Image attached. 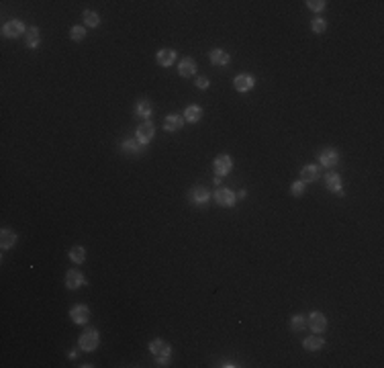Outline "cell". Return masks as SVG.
Listing matches in <instances>:
<instances>
[{
  "label": "cell",
  "instance_id": "obj_5",
  "mask_svg": "<svg viewBox=\"0 0 384 368\" xmlns=\"http://www.w3.org/2000/svg\"><path fill=\"white\" fill-rule=\"evenodd\" d=\"M135 139L145 147L149 141L154 139V135H156V127H154V123L152 121H143L139 127H137V131H135Z\"/></svg>",
  "mask_w": 384,
  "mask_h": 368
},
{
  "label": "cell",
  "instance_id": "obj_31",
  "mask_svg": "<svg viewBox=\"0 0 384 368\" xmlns=\"http://www.w3.org/2000/svg\"><path fill=\"white\" fill-rule=\"evenodd\" d=\"M307 6H309L311 10H315V12L325 10V2H323V0H307Z\"/></svg>",
  "mask_w": 384,
  "mask_h": 368
},
{
  "label": "cell",
  "instance_id": "obj_20",
  "mask_svg": "<svg viewBox=\"0 0 384 368\" xmlns=\"http://www.w3.org/2000/svg\"><path fill=\"white\" fill-rule=\"evenodd\" d=\"M303 346H305V350H309V352H317V350H321L323 346H325V340H323L321 336H319V334H315V336L305 338Z\"/></svg>",
  "mask_w": 384,
  "mask_h": 368
},
{
  "label": "cell",
  "instance_id": "obj_21",
  "mask_svg": "<svg viewBox=\"0 0 384 368\" xmlns=\"http://www.w3.org/2000/svg\"><path fill=\"white\" fill-rule=\"evenodd\" d=\"M152 113H154L152 102H149L147 98L137 100V104H135V115H137V117H141V119H149V117H152Z\"/></svg>",
  "mask_w": 384,
  "mask_h": 368
},
{
  "label": "cell",
  "instance_id": "obj_19",
  "mask_svg": "<svg viewBox=\"0 0 384 368\" xmlns=\"http://www.w3.org/2000/svg\"><path fill=\"white\" fill-rule=\"evenodd\" d=\"M16 244V233L12 231V229H2L0 231V248L2 250H10L12 246Z\"/></svg>",
  "mask_w": 384,
  "mask_h": 368
},
{
  "label": "cell",
  "instance_id": "obj_22",
  "mask_svg": "<svg viewBox=\"0 0 384 368\" xmlns=\"http://www.w3.org/2000/svg\"><path fill=\"white\" fill-rule=\"evenodd\" d=\"M182 117L188 123H198L202 119V109H200V106H196V104H190V106H186V111H184Z\"/></svg>",
  "mask_w": 384,
  "mask_h": 368
},
{
  "label": "cell",
  "instance_id": "obj_28",
  "mask_svg": "<svg viewBox=\"0 0 384 368\" xmlns=\"http://www.w3.org/2000/svg\"><path fill=\"white\" fill-rule=\"evenodd\" d=\"M305 188H307V182L296 180V182H292V186H290V194H292V197H303Z\"/></svg>",
  "mask_w": 384,
  "mask_h": 368
},
{
  "label": "cell",
  "instance_id": "obj_1",
  "mask_svg": "<svg viewBox=\"0 0 384 368\" xmlns=\"http://www.w3.org/2000/svg\"><path fill=\"white\" fill-rule=\"evenodd\" d=\"M149 352L156 356L158 366H168L170 356H172V348H170V344L164 342V340H152L149 342Z\"/></svg>",
  "mask_w": 384,
  "mask_h": 368
},
{
  "label": "cell",
  "instance_id": "obj_12",
  "mask_svg": "<svg viewBox=\"0 0 384 368\" xmlns=\"http://www.w3.org/2000/svg\"><path fill=\"white\" fill-rule=\"evenodd\" d=\"M208 201H210V192H208V188H204V186H194V188L190 190V203H192V205L204 207Z\"/></svg>",
  "mask_w": 384,
  "mask_h": 368
},
{
  "label": "cell",
  "instance_id": "obj_6",
  "mask_svg": "<svg viewBox=\"0 0 384 368\" xmlns=\"http://www.w3.org/2000/svg\"><path fill=\"white\" fill-rule=\"evenodd\" d=\"M215 201H217L219 207L231 209L233 205L237 203V194L233 192V190H229V188H217V190H215Z\"/></svg>",
  "mask_w": 384,
  "mask_h": 368
},
{
  "label": "cell",
  "instance_id": "obj_27",
  "mask_svg": "<svg viewBox=\"0 0 384 368\" xmlns=\"http://www.w3.org/2000/svg\"><path fill=\"white\" fill-rule=\"evenodd\" d=\"M70 260L74 264H82L84 260H86V250H84L82 246H74L72 250H70Z\"/></svg>",
  "mask_w": 384,
  "mask_h": 368
},
{
  "label": "cell",
  "instance_id": "obj_10",
  "mask_svg": "<svg viewBox=\"0 0 384 368\" xmlns=\"http://www.w3.org/2000/svg\"><path fill=\"white\" fill-rule=\"evenodd\" d=\"M70 317L76 326H84V323L90 321V307L88 305H74L70 309Z\"/></svg>",
  "mask_w": 384,
  "mask_h": 368
},
{
  "label": "cell",
  "instance_id": "obj_14",
  "mask_svg": "<svg viewBox=\"0 0 384 368\" xmlns=\"http://www.w3.org/2000/svg\"><path fill=\"white\" fill-rule=\"evenodd\" d=\"M184 127V117L178 115V113H172V115H168L164 119V129L168 133H174V131H180V129Z\"/></svg>",
  "mask_w": 384,
  "mask_h": 368
},
{
  "label": "cell",
  "instance_id": "obj_26",
  "mask_svg": "<svg viewBox=\"0 0 384 368\" xmlns=\"http://www.w3.org/2000/svg\"><path fill=\"white\" fill-rule=\"evenodd\" d=\"M82 18H84V25L86 27H98L100 25V16L94 12V10H84V14H82Z\"/></svg>",
  "mask_w": 384,
  "mask_h": 368
},
{
  "label": "cell",
  "instance_id": "obj_17",
  "mask_svg": "<svg viewBox=\"0 0 384 368\" xmlns=\"http://www.w3.org/2000/svg\"><path fill=\"white\" fill-rule=\"evenodd\" d=\"M156 59H158L160 66L170 68V66H174V61L178 59V51H174V49H160Z\"/></svg>",
  "mask_w": 384,
  "mask_h": 368
},
{
  "label": "cell",
  "instance_id": "obj_25",
  "mask_svg": "<svg viewBox=\"0 0 384 368\" xmlns=\"http://www.w3.org/2000/svg\"><path fill=\"white\" fill-rule=\"evenodd\" d=\"M290 330H292L294 334L305 332V330H307V317H305V315H294V317L290 319Z\"/></svg>",
  "mask_w": 384,
  "mask_h": 368
},
{
  "label": "cell",
  "instance_id": "obj_24",
  "mask_svg": "<svg viewBox=\"0 0 384 368\" xmlns=\"http://www.w3.org/2000/svg\"><path fill=\"white\" fill-rule=\"evenodd\" d=\"M121 147H123V151H127V154H139V151L143 149V145L137 139H123Z\"/></svg>",
  "mask_w": 384,
  "mask_h": 368
},
{
  "label": "cell",
  "instance_id": "obj_23",
  "mask_svg": "<svg viewBox=\"0 0 384 368\" xmlns=\"http://www.w3.org/2000/svg\"><path fill=\"white\" fill-rule=\"evenodd\" d=\"M39 43H41V39H39V27L27 29V47H29V49H37Z\"/></svg>",
  "mask_w": 384,
  "mask_h": 368
},
{
  "label": "cell",
  "instance_id": "obj_33",
  "mask_svg": "<svg viewBox=\"0 0 384 368\" xmlns=\"http://www.w3.org/2000/svg\"><path fill=\"white\" fill-rule=\"evenodd\" d=\"M245 197H247L245 190H239V192H237V199H245Z\"/></svg>",
  "mask_w": 384,
  "mask_h": 368
},
{
  "label": "cell",
  "instance_id": "obj_2",
  "mask_svg": "<svg viewBox=\"0 0 384 368\" xmlns=\"http://www.w3.org/2000/svg\"><path fill=\"white\" fill-rule=\"evenodd\" d=\"M80 348L84 350V352H94L96 348H98V344H100V336H98V332L96 330H86L82 336H80Z\"/></svg>",
  "mask_w": 384,
  "mask_h": 368
},
{
  "label": "cell",
  "instance_id": "obj_9",
  "mask_svg": "<svg viewBox=\"0 0 384 368\" xmlns=\"http://www.w3.org/2000/svg\"><path fill=\"white\" fill-rule=\"evenodd\" d=\"M307 326H309L315 334H321V332L327 330V317H325L321 311H313V313L309 315V319H307Z\"/></svg>",
  "mask_w": 384,
  "mask_h": 368
},
{
  "label": "cell",
  "instance_id": "obj_7",
  "mask_svg": "<svg viewBox=\"0 0 384 368\" xmlns=\"http://www.w3.org/2000/svg\"><path fill=\"white\" fill-rule=\"evenodd\" d=\"M319 164L323 168H335L339 164V151L335 147H325L319 154Z\"/></svg>",
  "mask_w": 384,
  "mask_h": 368
},
{
  "label": "cell",
  "instance_id": "obj_4",
  "mask_svg": "<svg viewBox=\"0 0 384 368\" xmlns=\"http://www.w3.org/2000/svg\"><path fill=\"white\" fill-rule=\"evenodd\" d=\"M23 33H27V29L23 25V20H18V18H10V20H6V23L2 25V35L6 39H16Z\"/></svg>",
  "mask_w": 384,
  "mask_h": 368
},
{
  "label": "cell",
  "instance_id": "obj_11",
  "mask_svg": "<svg viewBox=\"0 0 384 368\" xmlns=\"http://www.w3.org/2000/svg\"><path fill=\"white\" fill-rule=\"evenodd\" d=\"M233 86H235L237 92H249L255 86V76L253 74H239V76H235V80H233Z\"/></svg>",
  "mask_w": 384,
  "mask_h": 368
},
{
  "label": "cell",
  "instance_id": "obj_13",
  "mask_svg": "<svg viewBox=\"0 0 384 368\" xmlns=\"http://www.w3.org/2000/svg\"><path fill=\"white\" fill-rule=\"evenodd\" d=\"M84 285H86V278H84V274H82L78 268L68 270V274H66V287H68L70 291H78V289L84 287Z\"/></svg>",
  "mask_w": 384,
  "mask_h": 368
},
{
  "label": "cell",
  "instance_id": "obj_3",
  "mask_svg": "<svg viewBox=\"0 0 384 368\" xmlns=\"http://www.w3.org/2000/svg\"><path fill=\"white\" fill-rule=\"evenodd\" d=\"M212 170H215V174H217L219 178L231 174V170H233V158L227 156V154L217 156L215 160H212Z\"/></svg>",
  "mask_w": 384,
  "mask_h": 368
},
{
  "label": "cell",
  "instance_id": "obj_15",
  "mask_svg": "<svg viewBox=\"0 0 384 368\" xmlns=\"http://www.w3.org/2000/svg\"><path fill=\"white\" fill-rule=\"evenodd\" d=\"M178 74L182 78H192L196 74V61L192 57H182L180 63H178Z\"/></svg>",
  "mask_w": 384,
  "mask_h": 368
},
{
  "label": "cell",
  "instance_id": "obj_8",
  "mask_svg": "<svg viewBox=\"0 0 384 368\" xmlns=\"http://www.w3.org/2000/svg\"><path fill=\"white\" fill-rule=\"evenodd\" d=\"M325 186H327V190L337 194V197H344V184H341V176L337 174V172H333V170L327 172L325 174Z\"/></svg>",
  "mask_w": 384,
  "mask_h": 368
},
{
  "label": "cell",
  "instance_id": "obj_34",
  "mask_svg": "<svg viewBox=\"0 0 384 368\" xmlns=\"http://www.w3.org/2000/svg\"><path fill=\"white\" fill-rule=\"evenodd\" d=\"M221 366H227V368H233V366H235V364H233V362H223Z\"/></svg>",
  "mask_w": 384,
  "mask_h": 368
},
{
  "label": "cell",
  "instance_id": "obj_30",
  "mask_svg": "<svg viewBox=\"0 0 384 368\" xmlns=\"http://www.w3.org/2000/svg\"><path fill=\"white\" fill-rule=\"evenodd\" d=\"M313 31L315 33H325V29H327V20H323L321 16H317V18H313Z\"/></svg>",
  "mask_w": 384,
  "mask_h": 368
},
{
  "label": "cell",
  "instance_id": "obj_16",
  "mask_svg": "<svg viewBox=\"0 0 384 368\" xmlns=\"http://www.w3.org/2000/svg\"><path fill=\"white\" fill-rule=\"evenodd\" d=\"M208 59H210V63H212V66H229L231 55H229L225 49H219V47H215V49H210V53H208Z\"/></svg>",
  "mask_w": 384,
  "mask_h": 368
},
{
  "label": "cell",
  "instance_id": "obj_29",
  "mask_svg": "<svg viewBox=\"0 0 384 368\" xmlns=\"http://www.w3.org/2000/svg\"><path fill=\"white\" fill-rule=\"evenodd\" d=\"M70 37H72L74 41H82L84 37H86V29H84L82 25H74V27L70 29Z\"/></svg>",
  "mask_w": 384,
  "mask_h": 368
},
{
  "label": "cell",
  "instance_id": "obj_32",
  "mask_svg": "<svg viewBox=\"0 0 384 368\" xmlns=\"http://www.w3.org/2000/svg\"><path fill=\"white\" fill-rule=\"evenodd\" d=\"M208 86H210V80H208V78H204V76L196 78V88H200V90H206Z\"/></svg>",
  "mask_w": 384,
  "mask_h": 368
},
{
  "label": "cell",
  "instance_id": "obj_18",
  "mask_svg": "<svg viewBox=\"0 0 384 368\" xmlns=\"http://www.w3.org/2000/svg\"><path fill=\"white\" fill-rule=\"evenodd\" d=\"M319 178H321V168L315 166V164H309V166H305L301 170V180L303 182H315Z\"/></svg>",
  "mask_w": 384,
  "mask_h": 368
}]
</instances>
